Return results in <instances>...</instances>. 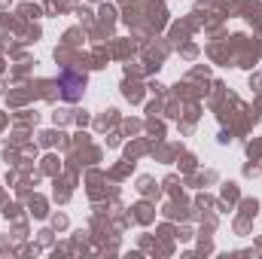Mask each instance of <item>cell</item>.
I'll return each instance as SVG.
<instances>
[{
  "instance_id": "cell-1",
  "label": "cell",
  "mask_w": 262,
  "mask_h": 259,
  "mask_svg": "<svg viewBox=\"0 0 262 259\" xmlns=\"http://www.w3.org/2000/svg\"><path fill=\"white\" fill-rule=\"evenodd\" d=\"M61 82H64V85H67L64 98H67V101H73V98L79 95V92H76L73 85H82V79H79V76H70V73H64V76H61Z\"/></svg>"
}]
</instances>
